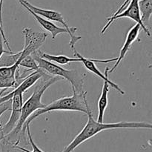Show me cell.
Instances as JSON below:
<instances>
[{"label":"cell","instance_id":"9a60e30c","mask_svg":"<svg viewBox=\"0 0 152 152\" xmlns=\"http://www.w3.org/2000/svg\"><path fill=\"white\" fill-rule=\"evenodd\" d=\"M39 55L41 58L49 61V62H53L59 65H67L68 63L75 62H80V59L79 58H70L68 56H64V55H52L49 53H44L38 50Z\"/></svg>","mask_w":152,"mask_h":152},{"label":"cell","instance_id":"8fae6325","mask_svg":"<svg viewBox=\"0 0 152 152\" xmlns=\"http://www.w3.org/2000/svg\"><path fill=\"white\" fill-rule=\"evenodd\" d=\"M140 29L141 28L140 26V25L136 24V25H134V26L129 30V31L127 34V36H126V41H125L124 42V45H123V47H122L121 50H120V55H119V56L117 57V60L116 61V63L114 64L113 68L108 71V74L114 72V71L117 69V67L119 66V65H120V62H122V60L124 59L126 55L127 54L128 51L130 50L132 45L138 39V36H139V33Z\"/></svg>","mask_w":152,"mask_h":152},{"label":"cell","instance_id":"603a6c76","mask_svg":"<svg viewBox=\"0 0 152 152\" xmlns=\"http://www.w3.org/2000/svg\"><path fill=\"white\" fill-rule=\"evenodd\" d=\"M6 90H7V89H3V90L2 91H1V92H0V96H1V94H2L3 93H4V91H5ZM1 114H0V116H1ZM0 128H1V124H0Z\"/></svg>","mask_w":152,"mask_h":152},{"label":"cell","instance_id":"7c38bea8","mask_svg":"<svg viewBox=\"0 0 152 152\" xmlns=\"http://www.w3.org/2000/svg\"><path fill=\"white\" fill-rule=\"evenodd\" d=\"M19 64L17 61L12 66L0 67V88L8 89L17 87L16 72L19 67Z\"/></svg>","mask_w":152,"mask_h":152},{"label":"cell","instance_id":"4fadbf2b","mask_svg":"<svg viewBox=\"0 0 152 152\" xmlns=\"http://www.w3.org/2000/svg\"><path fill=\"white\" fill-rule=\"evenodd\" d=\"M23 7H25L30 13H31V14L33 15V16H34L36 19V20L37 21V22H38L45 30L48 31V32L51 34V37L53 39H54L60 34H63V33H67V34H68V31H67L65 28L58 27L57 25H56L54 23L50 22V21L48 20V19H45V18L42 17V16L34 13L32 10H31L29 8L25 7V6H23Z\"/></svg>","mask_w":152,"mask_h":152},{"label":"cell","instance_id":"7402d4cb","mask_svg":"<svg viewBox=\"0 0 152 152\" xmlns=\"http://www.w3.org/2000/svg\"><path fill=\"white\" fill-rule=\"evenodd\" d=\"M9 152H24L22 151H21V150L18 149V148H15L14 145H13V146L11 147V148L10 149V151H9Z\"/></svg>","mask_w":152,"mask_h":152},{"label":"cell","instance_id":"6da1fadb","mask_svg":"<svg viewBox=\"0 0 152 152\" xmlns=\"http://www.w3.org/2000/svg\"><path fill=\"white\" fill-rule=\"evenodd\" d=\"M88 121L81 132L65 147L62 152H72L75 148L88 140L105 130L117 129H151V123L144 122H120L114 123H99L94 119L91 110L87 106Z\"/></svg>","mask_w":152,"mask_h":152},{"label":"cell","instance_id":"9c48e42d","mask_svg":"<svg viewBox=\"0 0 152 152\" xmlns=\"http://www.w3.org/2000/svg\"><path fill=\"white\" fill-rule=\"evenodd\" d=\"M10 101H11V114H10L8 121L5 123L4 126H1V132L3 137L10 134L15 129L16 124L19 122L22 105H23L22 94H14Z\"/></svg>","mask_w":152,"mask_h":152},{"label":"cell","instance_id":"52a82bcc","mask_svg":"<svg viewBox=\"0 0 152 152\" xmlns=\"http://www.w3.org/2000/svg\"><path fill=\"white\" fill-rule=\"evenodd\" d=\"M22 34L25 37V45L19 58L20 61L39 50L48 37V34L46 33L36 32L31 28H24Z\"/></svg>","mask_w":152,"mask_h":152},{"label":"cell","instance_id":"8992f818","mask_svg":"<svg viewBox=\"0 0 152 152\" xmlns=\"http://www.w3.org/2000/svg\"><path fill=\"white\" fill-rule=\"evenodd\" d=\"M74 51V55L77 56V58L80 59V62L83 64L85 68L88 70L90 72L93 73L95 75H96L97 77H99V78L102 79L104 82H106V83H109L110 86L114 88L115 90H117V91L120 92L122 95L125 94V91L122 88H120V86L118 85H117L116 83H113L111 80H109L108 78V71H109V68L107 67L105 70V74H102L101 73V71H99L97 68L96 65H95V62H101V63H108V62H116L117 60V58H113V59H91V58H86L83 56H82L80 53L77 51L75 49L73 50Z\"/></svg>","mask_w":152,"mask_h":152},{"label":"cell","instance_id":"d6986e66","mask_svg":"<svg viewBox=\"0 0 152 152\" xmlns=\"http://www.w3.org/2000/svg\"><path fill=\"white\" fill-rule=\"evenodd\" d=\"M19 66L27 68L29 71H38L39 69L37 62L34 60V59L31 56V55L26 56L23 59H22L19 62Z\"/></svg>","mask_w":152,"mask_h":152},{"label":"cell","instance_id":"ac0fdd59","mask_svg":"<svg viewBox=\"0 0 152 152\" xmlns=\"http://www.w3.org/2000/svg\"><path fill=\"white\" fill-rule=\"evenodd\" d=\"M25 132H27V134H28V140H29L30 144L31 145V147H32V148H33V151H29V150L26 149V148H22V147L19 146V145H15L14 144L13 145H14L15 148H18V149L21 150V151H22L24 152H45V151H43L42 150L40 149V148H39L37 145H36L35 142H34V139H33V137H32V135H31V131H30V125H27V126H25Z\"/></svg>","mask_w":152,"mask_h":152},{"label":"cell","instance_id":"44dd1931","mask_svg":"<svg viewBox=\"0 0 152 152\" xmlns=\"http://www.w3.org/2000/svg\"><path fill=\"white\" fill-rule=\"evenodd\" d=\"M130 1H131V0H125V1H124V2H123V4H121V6H120V7H119V8H118V10H117V11H116L115 13H114V14H113L112 16H117V15H118L119 13H121V12L123 11V10H124L125 8H126V6H127L128 4H129V3L130 2Z\"/></svg>","mask_w":152,"mask_h":152},{"label":"cell","instance_id":"e0dca14e","mask_svg":"<svg viewBox=\"0 0 152 152\" xmlns=\"http://www.w3.org/2000/svg\"><path fill=\"white\" fill-rule=\"evenodd\" d=\"M21 55V51L13 53L12 54L3 55L0 58V67H9L14 65L19 59Z\"/></svg>","mask_w":152,"mask_h":152},{"label":"cell","instance_id":"7a4b0ae2","mask_svg":"<svg viewBox=\"0 0 152 152\" xmlns=\"http://www.w3.org/2000/svg\"><path fill=\"white\" fill-rule=\"evenodd\" d=\"M62 80V78L58 77H50L48 74L45 76V77H44V80L40 82L41 83L40 85L38 84L36 86L35 90L33 92L31 96L22 105L20 118H19V122L16 124L15 129L10 134L4 136L1 140H4L6 142H10L11 144L16 143L17 140H19V136L18 135L20 134L22 126H24L27 120L35 111L45 108V106L46 105L43 104L42 102V95L45 93V91L50 86H52L53 84Z\"/></svg>","mask_w":152,"mask_h":152},{"label":"cell","instance_id":"30bf717a","mask_svg":"<svg viewBox=\"0 0 152 152\" xmlns=\"http://www.w3.org/2000/svg\"><path fill=\"white\" fill-rule=\"evenodd\" d=\"M47 74H48L45 71H43L42 69H40V68L38 71H35L34 72L31 73V74L27 76L21 82V83L17 87L15 88L14 90L12 91L11 92L8 93L7 94L0 97V104H2L4 102H7V101L11 100L13 96L16 94H23L24 92L28 90L30 88L32 87L34 85H35L38 82V80H39L42 77H45Z\"/></svg>","mask_w":152,"mask_h":152},{"label":"cell","instance_id":"5b68a950","mask_svg":"<svg viewBox=\"0 0 152 152\" xmlns=\"http://www.w3.org/2000/svg\"><path fill=\"white\" fill-rule=\"evenodd\" d=\"M21 5L25 6L30 10H32L34 13L39 15V16H42V17L45 18V19H48L49 21H54V22H57L59 23L62 24L63 25V28H65L67 31H68V34L70 35L71 37V40H70L69 45L71 47V50L75 49V45L77 42L80 39H81L82 37L80 36H77L75 34L76 31H77V28H72V27L68 26V23L65 21L64 19L63 16L59 12L56 11V10H47V9H43L40 8V7H36V6L33 5L32 4L28 1L27 0H18Z\"/></svg>","mask_w":152,"mask_h":152},{"label":"cell","instance_id":"ffe728a7","mask_svg":"<svg viewBox=\"0 0 152 152\" xmlns=\"http://www.w3.org/2000/svg\"><path fill=\"white\" fill-rule=\"evenodd\" d=\"M6 53V54H12L13 53V51H10V50H5L3 47V39L1 37V34H0V58L3 56V55Z\"/></svg>","mask_w":152,"mask_h":152},{"label":"cell","instance_id":"2e32d148","mask_svg":"<svg viewBox=\"0 0 152 152\" xmlns=\"http://www.w3.org/2000/svg\"><path fill=\"white\" fill-rule=\"evenodd\" d=\"M141 20L144 25L149 23L152 14V0H139L138 1Z\"/></svg>","mask_w":152,"mask_h":152},{"label":"cell","instance_id":"ba28073f","mask_svg":"<svg viewBox=\"0 0 152 152\" xmlns=\"http://www.w3.org/2000/svg\"><path fill=\"white\" fill-rule=\"evenodd\" d=\"M138 1H139V0H131L130 2L129 3V4L126 6V8H125L121 13H120L118 15H117V16H111V17L108 18V23L102 28V31H101V34H103L104 33L107 31L108 27H109L116 19H121V18H129V19H132V20L134 21V22H136L137 24L140 25L141 29L143 30L144 32L146 34V35L148 36V37H151V32H150L149 29L147 28V26H145V25L142 23V20H141L139 6H138Z\"/></svg>","mask_w":152,"mask_h":152},{"label":"cell","instance_id":"3957f363","mask_svg":"<svg viewBox=\"0 0 152 152\" xmlns=\"http://www.w3.org/2000/svg\"><path fill=\"white\" fill-rule=\"evenodd\" d=\"M73 91V95L71 96H65V97L59 98L56 100L53 101L51 103L45 105V108L37 110L27 120L24 126H22V131L20 132V137H25V126L30 125V123L39 117L40 115L53 111H79L87 114V106L88 105L86 99L87 93L86 91L83 93H77L75 91Z\"/></svg>","mask_w":152,"mask_h":152},{"label":"cell","instance_id":"5bb4252c","mask_svg":"<svg viewBox=\"0 0 152 152\" xmlns=\"http://www.w3.org/2000/svg\"><path fill=\"white\" fill-rule=\"evenodd\" d=\"M109 83L104 82L103 86H102V93L98 100V117L96 121L99 123H103L104 121V114L108 106V94L109 92Z\"/></svg>","mask_w":152,"mask_h":152},{"label":"cell","instance_id":"277c9868","mask_svg":"<svg viewBox=\"0 0 152 152\" xmlns=\"http://www.w3.org/2000/svg\"><path fill=\"white\" fill-rule=\"evenodd\" d=\"M38 65L39 68L42 69L45 72L49 73L54 77H58L68 80L72 87V90L77 93H83V85H84L85 74L79 73L76 70L65 69L59 65L45 60L39 56L38 50L31 54Z\"/></svg>","mask_w":152,"mask_h":152}]
</instances>
